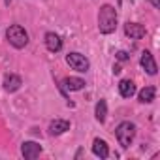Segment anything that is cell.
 Here are the masks:
<instances>
[{
    "mask_svg": "<svg viewBox=\"0 0 160 160\" xmlns=\"http://www.w3.org/2000/svg\"><path fill=\"white\" fill-rule=\"evenodd\" d=\"M117 28V10L111 4H104L98 12V30L100 34H111Z\"/></svg>",
    "mask_w": 160,
    "mask_h": 160,
    "instance_id": "cell-1",
    "label": "cell"
},
{
    "mask_svg": "<svg viewBox=\"0 0 160 160\" xmlns=\"http://www.w3.org/2000/svg\"><path fill=\"white\" fill-rule=\"evenodd\" d=\"M6 40L10 45H13L15 49H23L28 43V32L21 27V25H12L6 30Z\"/></svg>",
    "mask_w": 160,
    "mask_h": 160,
    "instance_id": "cell-2",
    "label": "cell"
},
{
    "mask_svg": "<svg viewBox=\"0 0 160 160\" xmlns=\"http://www.w3.org/2000/svg\"><path fill=\"white\" fill-rule=\"evenodd\" d=\"M115 136H117L121 147H122V149H128V147L132 145L134 138H136V124L130 122V121H122V122L115 128Z\"/></svg>",
    "mask_w": 160,
    "mask_h": 160,
    "instance_id": "cell-3",
    "label": "cell"
},
{
    "mask_svg": "<svg viewBox=\"0 0 160 160\" xmlns=\"http://www.w3.org/2000/svg\"><path fill=\"white\" fill-rule=\"evenodd\" d=\"M66 62H68V66H70L72 70H75V72H79V73H85V72H89V68H91L89 58H87L85 55H81V53H77V51L68 53V55H66Z\"/></svg>",
    "mask_w": 160,
    "mask_h": 160,
    "instance_id": "cell-4",
    "label": "cell"
},
{
    "mask_svg": "<svg viewBox=\"0 0 160 160\" xmlns=\"http://www.w3.org/2000/svg\"><path fill=\"white\" fill-rule=\"evenodd\" d=\"M21 154L27 158V160H34L42 154V145L36 143V141H23L21 145Z\"/></svg>",
    "mask_w": 160,
    "mask_h": 160,
    "instance_id": "cell-5",
    "label": "cell"
},
{
    "mask_svg": "<svg viewBox=\"0 0 160 160\" xmlns=\"http://www.w3.org/2000/svg\"><path fill=\"white\" fill-rule=\"evenodd\" d=\"M139 64H141V68H143L149 75H156L158 68H156V62H154V57H152L151 51H143V53H141Z\"/></svg>",
    "mask_w": 160,
    "mask_h": 160,
    "instance_id": "cell-6",
    "label": "cell"
},
{
    "mask_svg": "<svg viewBox=\"0 0 160 160\" xmlns=\"http://www.w3.org/2000/svg\"><path fill=\"white\" fill-rule=\"evenodd\" d=\"M2 85H4V91H8V92H15V91H19V89H21L23 79H21L17 73H6V75H4Z\"/></svg>",
    "mask_w": 160,
    "mask_h": 160,
    "instance_id": "cell-7",
    "label": "cell"
},
{
    "mask_svg": "<svg viewBox=\"0 0 160 160\" xmlns=\"http://www.w3.org/2000/svg\"><path fill=\"white\" fill-rule=\"evenodd\" d=\"M124 34L130 38V40H141L145 36V27L139 25V23H126L124 25Z\"/></svg>",
    "mask_w": 160,
    "mask_h": 160,
    "instance_id": "cell-8",
    "label": "cell"
},
{
    "mask_svg": "<svg viewBox=\"0 0 160 160\" xmlns=\"http://www.w3.org/2000/svg\"><path fill=\"white\" fill-rule=\"evenodd\" d=\"M43 42H45V47L51 53H58L62 49V38L58 34H55V32H47L45 38H43Z\"/></svg>",
    "mask_w": 160,
    "mask_h": 160,
    "instance_id": "cell-9",
    "label": "cell"
},
{
    "mask_svg": "<svg viewBox=\"0 0 160 160\" xmlns=\"http://www.w3.org/2000/svg\"><path fill=\"white\" fill-rule=\"evenodd\" d=\"M49 136H60L64 132L70 130V121H64V119H55L49 122Z\"/></svg>",
    "mask_w": 160,
    "mask_h": 160,
    "instance_id": "cell-10",
    "label": "cell"
},
{
    "mask_svg": "<svg viewBox=\"0 0 160 160\" xmlns=\"http://www.w3.org/2000/svg\"><path fill=\"white\" fill-rule=\"evenodd\" d=\"M119 94L122 98H132L136 94V83L132 79H121L119 81Z\"/></svg>",
    "mask_w": 160,
    "mask_h": 160,
    "instance_id": "cell-11",
    "label": "cell"
},
{
    "mask_svg": "<svg viewBox=\"0 0 160 160\" xmlns=\"http://www.w3.org/2000/svg\"><path fill=\"white\" fill-rule=\"evenodd\" d=\"M92 152H94L98 158H108V156H109V147H108V143H106L104 139L96 138V139L92 141Z\"/></svg>",
    "mask_w": 160,
    "mask_h": 160,
    "instance_id": "cell-12",
    "label": "cell"
},
{
    "mask_svg": "<svg viewBox=\"0 0 160 160\" xmlns=\"http://www.w3.org/2000/svg\"><path fill=\"white\" fill-rule=\"evenodd\" d=\"M85 81L81 77H66L64 81H62V87L64 89H68V91H81V89H85Z\"/></svg>",
    "mask_w": 160,
    "mask_h": 160,
    "instance_id": "cell-13",
    "label": "cell"
},
{
    "mask_svg": "<svg viewBox=\"0 0 160 160\" xmlns=\"http://www.w3.org/2000/svg\"><path fill=\"white\" fill-rule=\"evenodd\" d=\"M154 96H156V89L154 87H145V89H141L138 92V100L141 104H151L154 100Z\"/></svg>",
    "mask_w": 160,
    "mask_h": 160,
    "instance_id": "cell-14",
    "label": "cell"
},
{
    "mask_svg": "<svg viewBox=\"0 0 160 160\" xmlns=\"http://www.w3.org/2000/svg\"><path fill=\"white\" fill-rule=\"evenodd\" d=\"M94 117L98 122H104L106 117H108V102L106 100H98L96 108H94Z\"/></svg>",
    "mask_w": 160,
    "mask_h": 160,
    "instance_id": "cell-15",
    "label": "cell"
},
{
    "mask_svg": "<svg viewBox=\"0 0 160 160\" xmlns=\"http://www.w3.org/2000/svg\"><path fill=\"white\" fill-rule=\"evenodd\" d=\"M117 58H119L121 62H126L130 57H128V53H124V51H119V53H117Z\"/></svg>",
    "mask_w": 160,
    "mask_h": 160,
    "instance_id": "cell-16",
    "label": "cell"
},
{
    "mask_svg": "<svg viewBox=\"0 0 160 160\" xmlns=\"http://www.w3.org/2000/svg\"><path fill=\"white\" fill-rule=\"evenodd\" d=\"M149 2L152 4V8H154V10H160V0H149Z\"/></svg>",
    "mask_w": 160,
    "mask_h": 160,
    "instance_id": "cell-17",
    "label": "cell"
},
{
    "mask_svg": "<svg viewBox=\"0 0 160 160\" xmlns=\"http://www.w3.org/2000/svg\"><path fill=\"white\" fill-rule=\"evenodd\" d=\"M113 73H121V66H119V64L113 66Z\"/></svg>",
    "mask_w": 160,
    "mask_h": 160,
    "instance_id": "cell-18",
    "label": "cell"
},
{
    "mask_svg": "<svg viewBox=\"0 0 160 160\" xmlns=\"http://www.w3.org/2000/svg\"><path fill=\"white\" fill-rule=\"evenodd\" d=\"M4 2H6V6H8V4H10V2H12V0H4Z\"/></svg>",
    "mask_w": 160,
    "mask_h": 160,
    "instance_id": "cell-19",
    "label": "cell"
}]
</instances>
